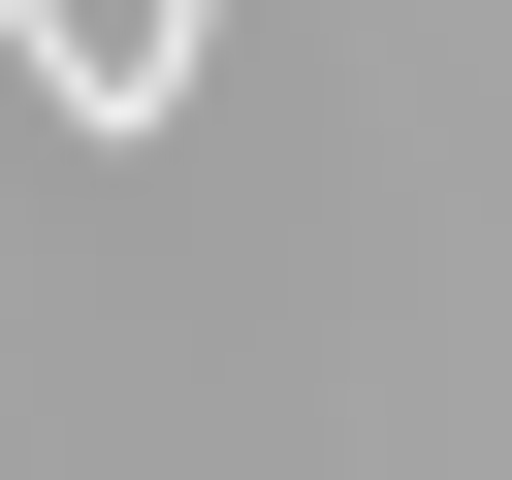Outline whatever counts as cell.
<instances>
[{"label":"cell","instance_id":"cell-1","mask_svg":"<svg viewBox=\"0 0 512 480\" xmlns=\"http://www.w3.org/2000/svg\"><path fill=\"white\" fill-rule=\"evenodd\" d=\"M0 64H32V96L96 128V160H128V128L192 96V0H0Z\"/></svg>","mask_w":512,"mask_h":480}]
</instances>
